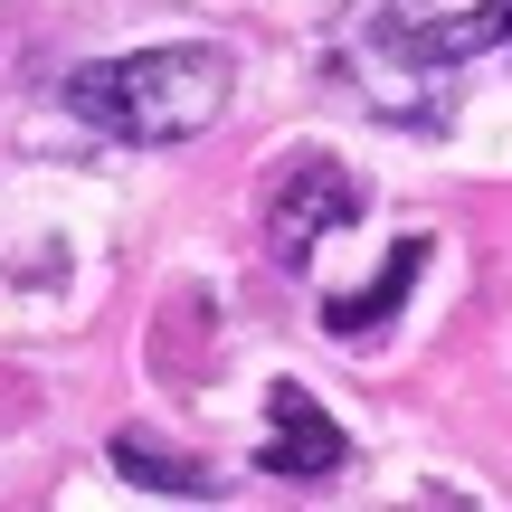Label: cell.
<instances>
[{
	"instance_id": "cell-1",
	"label": "cell",
	"mask_w": 512,
	"mask_h": 512,
	"mask_svg": "<svg viewBox=\"0 0 512 512\" xmlns=\"http://www.w3.org/2000/svg\"><path fill=\"white\" fill-rule=\"evenodd\" d=\"M512 38V0H484L475 19H437L427 0H342L332 19V67L361 86L370 114L437 133L456 114V67Z\"/></svg>"
},
{
	"instance_id": "cell-2",
	"label": "cell",
	"mask_w": 512,
	"mask_h": 512,
	"mask_svg": "<svg viewBox=\"0 0 512 512\" xmlns=\"http://www.w3.org/2000/svg\"><path fill=\"white\" fill-rule=\"evenodd\" d=\"M228 57L219 48H143L67 76V114H86L114 143H190L228 114Z\"/></svg>"
},
{
	"instance_id": "cell-3",
	"label": "cell",
	"mask_w": 512,
	"mask_h": 512,
	"mask_svg": "<svg viewBox=\"0 0 512 512\" xmlns=\"http://www.w3.org/2000/svg\"><path fill=\"white\" fill-rule=\"evenodd\" d=\"M361 219V181H351L332 152H285L266 181V247L285 256V266H313V247L332 238V228Z\"/></svg>"
},
{
	"instance_id": "cell-4",
	"label": "cell",
	"mask_w": 512,
	"mask_h": 512,
	"mask_svg": "<svg viewBox=\"0 0 512 512\" xmlns=\"http://www.w3.org/2000/svg\"><path fill=\"white\" fill-rule=\"evenodd\" d=\"M342 465H351V437L323 418V399L294 389V380H275L266 389V446H256V475H275V484H332Z\"/></svg>"
},
{
	"instance_id": "cell-5",
	"label": "cell",
	"mask_w": 512,
	"mask_h": 512,
	"mask_svg": "<svg viewBox=\"0 0 512 512\" xmlns=\"http://www.w3.org/2000/svg\"><path fill=\"white\" fill-rule=\"evenodd\" d=\"M418 266H427V238H399V247H389V275H380L370 294H323V332H342V342L380 332L389 313H399V294L418 285Z\"/></svg>"
},
{
	"instance_id": "cell-6",
	"label": "cell",
	"mask_w": 512,
	"mask_h": 512,
	"mask_svg": "<svg viewBox=\"0 0 512 512\" xmlns=\"http://www.w3.org/2000/svg\"><path fill=\"white\" fill-rule=\"evenodd\" d=\"M114 465H124V484H152V494H181V503H209V494H219L200 465L162 456V446H143V437H114Z\"/></svg>"
}]
</instances>
